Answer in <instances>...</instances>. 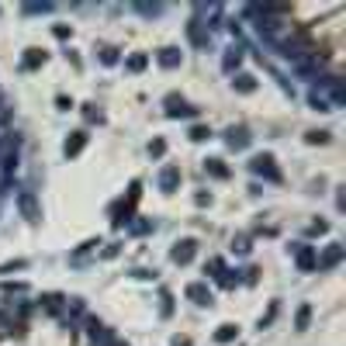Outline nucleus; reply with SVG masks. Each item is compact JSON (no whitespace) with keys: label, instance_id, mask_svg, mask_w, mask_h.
<instances>
[{"label":"nucleus","instance_id":"f257e3e1","mask_svg":"<svg viewBox=\"0 0 346 346\" xmlns=\"http://www.w3.org/2000/svg\"><path fill=\"white\" fill-rule=\"evenodd\" d=\"M250 170L256 173V177L270 180V184H281V180H284V173L277 170V159L270 156V153H256V156L250 159Z\"/></svg>","mask_w":346,"mask_h":346},{"label":"nucleus","instance_id":"f03ea898","mask_svg":"<svg viewBox=\"0 0 346 346\" xmlns=\"http://www.w3.org/2000/svg\"><path fill=\"white\" fill-rule=\"evenodd\" d=\"M343 260H346V246H339V243H329L322 253H315V270H336Z\"/></svg>","mask_w":346,"mask_h":346},{"label":"nucleus","instance_id":"7ed1b4c3","mask_svg":"<svg viewBox=\"0 0 346 346\" xmlns=\"http://www.w3.org/2000/svg\"><path fill=\"white\" fill-rule=\"evenodd\" d=\"M14 204H18L21 218H28L32 225H35V221H42V208H38V197H35V190H18V194H14Z\"/></svg>","mask_w":346,"mask_h":346},{"label":"nucleus","instance_id":"20e7f679","mask_svg":"<svg viewBox=\"0 0 346 346\" xmlns=\"http://www.w3.org/2000/svg\"><path fill=\"white\" fill-rule=\"evenodd\" d=\"M163 107H166V118H194L197 107H190L180 94H166L163 97Z\"/></svg>","mask_w":346,"mask_h":346},{"label":"nucleus","instance_id":"39448f33","mask_svg":"<svg viewBox=\"0 0 346 346\" xmlns=\"http://www.w3.org/2000/svg\"><path fill=\"white\" fill-rule=\"evenodd\" d=\"M250 142H253V135H250L246 125H228L225 128V146H228V149H250Z\"/></svg>","mask_w":346,"mask_h":346},{"label":"nucleus","instance_id":"423d86ee","mask_svg":"<svg viewBox=\"0 0 346 346\" xmlns=\"http://www.w3.org/2000/svg\"><path fill=\"white\" fill-rule=\"evenodd\" d=\"M194 256H197V239H180V243H173V250H170V260L180 263V267H187Z\"/></svg>","mask_w":346,"mask_h":346},{"label":"nucleus","instance_id":"0eeeda50","mask_svg":"<svg viewBox=\"0 0 346 346\" xmlns=\"http://www.w3.org/2000/svg\"><path fill=\"white\" fill-rule=\"evenodd\" d=\"M184 294H187V298L197 305V308H211V301H215V298H211V287H208L204 281H190Z\"/></svg>","mask_w":346,"mask_h":346},{"label":"nucleus","instance_id":"6e6552de","mask_svg":"<svg viewBox=\"0 0 346 346\" xmlns=\"http://www.w3.org/2000/svg\"><path fill=\"white\" fill-rule=\"evenodd\" d=\"M87 142H90V135H87V128H80V132H69V139L63 142V156H66V159L80 156V153L87 149Z\"/></svg>","mask_w":346,"mask_h":346},{"label":"nucleus","instance_id":"1a4fd4ad","mask_svg":"<svg viewBox=\"0 0 346 346\" xmlns=\"http://www.w3.org/2000/svg\"><path fill=\"white\" fill-rule=\"evenodd\" d=\"M187 38H190L194 49H208V45H211V32H208V25H201L197 18L187 25Z\"/></svg>","mask_w":346,"mask_h":346},{"label":"nucleus","instance_id":"9d476101","mask_svg":"<svg viewBox=\"0 0 346 346\" xmlns=\"http://www.w3.org/2000/svg\"><path fill=\"white\" fill-rule=\"evenodd\" d=\"M177 187H180V166L166 163V166L159 170V190H163V194H173Z\"/></svg>","mask_w":346,"mask_h":346},{"label":"nucleus","instance_id":"9b49d317","mask_svg":"<svg viewBox=\"0 0 346 346\" xmlns=\"http://www.w3.org/2000/svg\"><path fill=\"white\" fill-rule=\"evenodd\" d=\"M156 63L163 66V69H177V66L184 63V52H180L177 45H166V49H159V52H156Z\"/></svg>","mask_w":346,"mask_h":346},{"label":"nucleus","instance_id":"f8f14e48","mask_svg":"<svg viewBox=\"0 0 346 346\" xmlns=\"http://www.w3.org/2000/svg\"><path fill=\"white\" fill-rule=\"evenodd\" d=\"M294 263L308 274V270H315V246H308V243H301V246H294Z\"/></svg>","mask_w":346,"mask_h":346},{"label":"nucleus","instance_id":"ddd939ff","mask_svg":"<svg viewBox=\"0 0 346 346\" xmlns=\"http://www.w3.org/2000/svg\"><path fill=\"white\" fill-rule=\"evenodd\" d=\"M243 59H246V49H243V45H232V49L221 56V69H225V73H236V69L243 66Z\"/></svg>","mask_w":346,"mask_h":346},{"label":"nucleus","instance_id":"4468645a","mask_svg":"<svg viewBox=\"0 0 346 346\" xmlns=\"http://www.w3.org/2000/svg\"><path fill=\"white\" fill-rule=\"evenodd\" d=\"M204 173H208V177H215V180H228V177H232V170H228V166H225V159H218V156L204 159Z\"/></svg>","mask_w":346,"mask_h":346},{"label":"nucleus","instance_id":"2eb2a0df","mask_svg":"<svg viewBox=\"0 0 346 346\" xmlns=\"http://www.w3.org/2000/svg\"><path fill=\"white\" fill-rule=\"evenodd\" d=\"M232 90L253 94V90H256V76H253V73H232Z\"/></svg>","mask_w":346,"mask_h":346},{"label":"nucleus","instance_id":"dca6fc26","mask_svg":"<svg viewBox=\"0 0 346 346\" xmlns=\"http://www.w3.org/2000/svg\"><path fill=\"white\" fill-rule=\"evenodd\" d=\"M38 308H49V312H66V298H63V294H42V298H38Z\"/></svg>","mask_w":346,"mask_h":346},{"label":"nucleus","instance_id":"f3484780","mask_svg":"<svg viewBox=\"0 0 346 346\" xmlns=\"http://www.w3.org/2000/svg\"><path fill=\"white\" fill-rule=\"evenodd\" d=\"M305 142H308V146H329V142H332V132L312 128V132H305Z\"/></svg>","mask_w":346,"mask_h":346},{"label":"nucleus","instance_id":"a211bd4d","mask_svg":"<svg viewBox=\"0 0 346 346\" xmlns=\"http://www.w3.org/2000/svg\"><path fill=\"white\" fill-rule=\"evenodd\" d=\"M236 336H239V325L225 322V325H218V332H215V343H232Z\"/></svg>","mask_w":346,"mask_h":346},{"label":"nucleus","instance_id":"6ab92c4d","mask_svg":"<svg viewBox=\"0 0 346 346\" xmlns=\"http://www.w3.org/2000/svg\"><path fill=\"white\" fill-rule=\"evenodd\" d=\"M45 63V52H42V49H28V52H25V69H38V66Z\"/></svg>","mask_w":346,"mask_h":346},{"label":"nucleus","instance_id":"aec40b11","mask_svg":"<svg viewBox=\"0 0 346 346\" xmlns=\"http://www.w3.org/2000/svg\"><path fill=\"white\" fill-rule=\"evenodd\" d=\"M308 322H312V305H301V308L294 312V329L301 332V329H308Z\"/></svg>","mask_w":346,"mask_h":346},{"label":"nucleus","instance_id":"412c9836","mask_svg":"<svg viewBox=\"0 0 346 346\" xmlns=\"http://www.w3.org/2000/svg\"><path fill=\"white\" fill-rule=\"evenodd\" d=\"M146 66H149V56H142V52H135V56L125 59V69H132V73H142Z\"/></svg>","mask_w":346,"mask_h":346},{"label":"nucleus","instance_id":"4be33fe9","mask_svg":"<svg viewBox=\"0 0 346 346\" xmlns=\"http://www.w3.org/2000/svg\"><path fill=\"white\" fill-rule=\"evenodd\" d=\"M97 59H100L104 66H118L122 56H118V49H114V45H100V56H97Z\"/></svg>","mask_w":346,"mask_h":346},{"label":"nucleus","instance_id":"5701e85b","mask_svg":"<svg viewBox=\"0 0 346 346\" xmlns=\"http://www.w3.org/2000/svg\"><path fill=\"white\" fill-rule=\"evenodd\" d=\"M308 104H312V111H322V114H325V111H332V104H329L322 94H315V90L308 94Z\"/></svg>","mask_w":346,"mask_h":346},{"label":"nucleus","instance_id":"b1692460","mask_svg":"<svg viewBox=\"0 0 346 346\" xmlns=\"http://www.w3.org/2000/svg\"><path fill=\"white\" fill-rule=\"evenodd\" d=\"M83 118H87V125H100V122H104V114H100V111H97V104H83Z\"/></svg>","mask_w":346,"mask_h":346},{"label":"nucleus","instance_id":"393cba45","mask_svg":"<svg viewBox=\"0 0 346 346\" xmlns=\"http://www.w3.org/2000/svg\"><path fill=\"white\" fill-rule=\"evenodd\" d=\"M215 281H218L221 287H236V284H239V274H236V270H221Z\"/></svg>","mask_w":346,"mask_h":346},{"label":"nucleus","instance_id":"a878e982","mask_svg":"<svg viewBox=\"0 0 346 346\" xmlns=\"http://www.w3.org/2000/svg\"><path fill=\"white\" fill-rule=\"evenodd\" d=\"M149 156H153V159L166 156V142H163V139H153V142H149Z\"/></svg>","mask_w":346,"mask_h":346},{"label":"nucleus","instance_id":"bb28decb","mask_svg":"<svg viewBox=\"0 0 346 346\" xmlns=\"http://www.w3.org/2000/svg\"><path fill=\"white\" fill-rule=\"evenodd\" d=\"M190 139H194V142H204V139H211V128L194 125V128H190Z\"/></svg>","mask_w":346,"mask_h":346},{"label":"nucleus","instance_id":"cd10ccee","mask_svg":"<svg viewBox=\"0 0 346 346\" xmlns=\"http://www.w3.org/2000/svg\"><path fill=\"white\" fill-rule=\"evenodd\" d=\"M277 312H281V305H277V301H270V312H267L263 318H260V329H267V325H270V322L277 318Z\"/></svg>","mask_w":346,"mask_h":346},{"label":"nucleus","instance_id":"c85d7f7f","mask_svg":"<svg viewBox=\"0 0 346 346\" xmlns=\"http://www.w3.org/2000/svg\"><path fill=\"white\" fill-rule=\"evenodd\" d=\"M159 315H163V318L173 315V294H170V291H163V308H159Z\"/></svg>","mask_w":346,"mask_h":346},{"label":"nucleus","instance_id":"c756f323","mask_svg":"<svg viewBox=\"0 0 346 346\" xmlns=\"http://www.w3.org/2000/svg\"><path fill=\"white\" fill-rule=\"evenodd\" d=\"M28 260H11V263H0V274H11V270H25Z\"/></svg>","mask_w":346,"mask_h":346},{"label":"nucleus","instance_id":"7c9ffc66","mask_svg":"<svg viewBox=\"0 0 346 346\" xmlns=\"http://www.w3.org/2000/svg\"><path fill=\"white\" fill-rule=\"evenodd\" d=\"M135 11H139V14H146V18H156V14L163 11V7H159V4H139Z\"/></svg>","mask_w":346,"mask_h":346},{"label":"nucleus","instance_id":"2f4dec72","mask_svg":"<svg viewBox=\"0 0 346 346\" xmlns=\"http://www.w3.org/2000/svg\"><path fill=\"white\" fill-rule=\"evenodd\" d=\"M232 250L236 253H250L253 246H250V236H239V239H232Z\"/></svg>","mask_w":346,"mask_h":346},{"label":"nucleus","instance_id":"473e14b6","mask_svg":"<svg viewBox=\"0 0 346 346\" xmlns=\"http://www.w3.org/2000/svg\"><path fill=\"white\" fill-rule=\"evenodd\" d=\"M52 11V4H28L25 7V14H49Z\"/></svg>","mask_w":346,"mask_h":346},{"label":"nucleus","instance_id":"72a5a7b5","mask_svg":"<svg viewBox=\"0 0 346 346\" xmlns=\"http://www.w3.org/2000/svg\"><path fill=\"white\" fill-rule=\"evenodd\" d=\"M329 232V221H312L308 225V236H325Z\"/></svg>","mask_w":346,"mask_h":346},{"label":"nucleus","instance_id":"f704fd0d","mask_svg":"<svg viewBox=\"0 0 346 346\" xmlns=\"http://www.w3.org/2000/svg\"><path fill=\"white\" fill-rule=\"evenodd\" d=\"M208 270H211V277H218L221 270H225V263H221L218 256H215V260H208V267H204V274H208Z\"/></svg>","mask_w":346,"mask_h":346},{"label":"nucleus","instance_id":"c9c22d12","mask_svg":"<svg viewBox=\"0 0 346 346\" xmlns=\"http://www.w3.org/2000/svg\"><path fill=\"white\" fill-rule=\"evenodd\" d=\"M25 291H28V284H4V294H25Z\"/></svg>","mask_w":346,"mask_h":346},{"label":"nucleus","instance_id":"e433bc0d","mask_svg":"<svg viewBox=\"0 0 346 346\" xmlns=\"http://www.w3.org/2000/svg\"><path fill=\"white\" fill-rule=\"evenodd\" d=\"M56 104H59V111H69V107H73V97L59 94V97H56Z\"/></svg>","mask_w":346,"mask_h":346},{"label":"nucleus","instance_id":"4c0bfd02","mask_svg":"<svg viewBox=\"0 0 346 346\" xmlns=\"http://www.w3.org/2000/svg\"><path fill=\"white\" fill-rule=\"evenodd\" d=\"M194 201L204 208V204H211V194H208V190H197V194H194Z\"/></svg>","mask_w":346,"mask_h":346},{"label":"nucleus","instance_id":"58836bf2","mask_svg":"<svg viewBox=\"0 0 346 346\" xmlns=\"http://www.w3.org/2000/svg\"><path fill=\"white\" fill-rule=\"evenodd\" d=\"M256 277H260V270H256V267H250V270H243V281H246V284H256Z\"/></svg>","mask_w":346,"mask_h":346},{"label":"nucleus","instance_id":"ea45409f","mask_svg":"<svg viewBox=\"0 0 346 346\" xmlns=\"http://www.w3.org/2000/svg\"><path fill=\"white\" fill-rule=\"evenodd\" d=\"M52 32H56V38H69V35H73V28H69V25H56Z\"/></svg>","mask_w":346,"mask_h":346},{"label":"nucleus","instance_id":"a19ab883","mask_svg":"<svg viewBox=\"0 0 346 346\" xmlns=\"http://www.w3.org/2000/svg\"><path fill=\"white\" fill-rule=\"evenodd\" d=\"M149 228H153V225H149V221H135V225H132V232H139V236H146V232H149Z\"/></svg>","mask_w":346,"mask_h":346},{"label":"nucleus","instance_id":"79ce46f5","mask_svg":"<svg viewBox=\"0 0 346 346\" xmlns=\"http://www.w3.org/2000/svg\"><path fill=\"white\" fill-rule=\"evenodd\" d=\"M173 346H190V339H173Z\"/></svg>","mask_w":346,"mask_h":346}]
</instances>
